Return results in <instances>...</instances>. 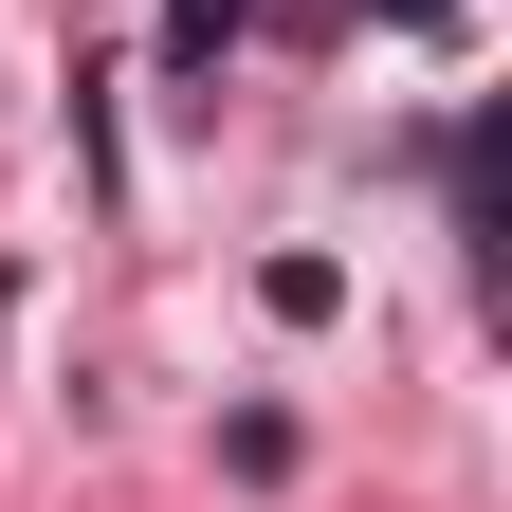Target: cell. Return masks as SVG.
I'll return each mask as SVG.
<instances>
[{"mask_svg": "<svg viewBox=\"0 0 512 512\" xmlns=\"http://www.w3.org/2000/svg\"><path fill=\"white\" fill-rule=\"evenodd\" d=\"M220 55H238V0H183V19H165V74H183V92H202V74H220Z\"/></svg>", "mask_w": 512, "mask_h": 512, "instance_id": "obj_2", "label": "cell"}, {"mask_svg": "<svg viewBox=\"0 0 512 512\" xmlns=\"http://www.w3.org/2000/svg\"><path fill=\"white\" fill-rule=\"evenodd\" d=\"M256 311H275V330H330L348 275H330V256H275V275H256Z\"/></svg>", "mask_w": 512, "mask_h": 512, "instance_id": "obj_1", "label": "cell"}]
</instances>
